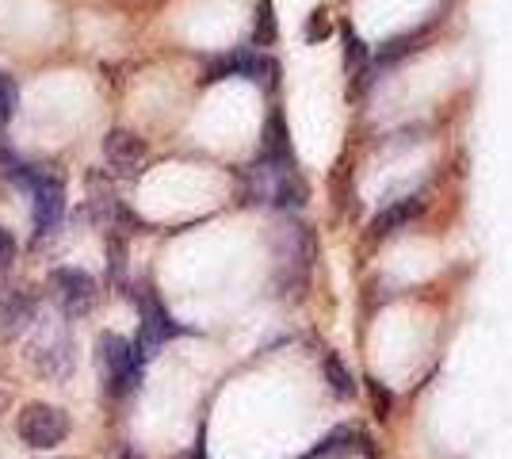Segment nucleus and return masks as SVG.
Segmentation results:
<instances>
[{
  "mask_svg": "<svg viewBox=\"0 0 512 459\" xmlns=\"http://www.w3.org/2000/svg\"><path fill=\"white\" fill-rule=\"evenodd\" d=\"M245 196H249V203H272L279 211H299L310 196V188L295 173V165H276V161L256 157L245 169Z\"/></svg>",
  "mask_w": 512,
  "mask_h": 459,
  "instance_id": "f257e3e1",
  "label": "nucleus"
},
{
  "mask_svg": "<svg viewBox=\"0 0 512 459\" xmlns=\"http://www.w3.org/2000/svg\"><path fill=\"white\" fill-rule=\"evenodd\" d=\"M96 360H100V372H104V383L111 394H130L138 383H142V356L138 349L130 345L127 337H119V333H104L100 341H96Z\"/></svg>",
  "mask_w": 512,
  "mask_h": 459,
  "instance_id": "f03ea898",
  "label": "nucleus"
},
{
  "mask_svg": "<svg viewBox=\"0 0 512 459\" xmlns=\"http://www.w3.org/2000/svg\"><path fill=\"white\" fill-rule=\"evenodd\" d=\"M27 188H31V215H35V234L50 238L65 215V180L43 169H31L27 176Z\"/></svg>",
  "mask_w": 512,
  "mask_h": 459,
  "instance_id": "7ed1b4c3",
  "label": "nucleus"
},
{
  "mask_svg": "<svg viewBox=\"0 0 512 459\" xmlns=\"http://www.w3.org/2000/svg\"><path fill=\"white\" fill-rule=\"evenodd\" d=\"M16 433L27 448H54L69 437V417L50 402H31L16 417Z\"/></svg>",
  "mask_w": 512,
  "mask_h": 459,
  "instance_id": "20e7f679",
  "label": "nucleus"
},
{
  "mask_svg": "<svg viewBox=\"0 0 512 459\" xmlns=\"http://www.w3.org/2000/svg\"><path fill=\"white\" fill-rule=\"evenodd\" d=\"M226 77H245V81H256V85L264 88H276L279 66L268 54H260V50H234V54L214 58L203 81L211 85V81H226Z\"/></svg>",
  "mask_w": 512,
  "mask_h": 459,
  "instance_id": "39448f33",
  "label": "nucleus"
},
{
  "mask_svg": "<svg viewBox=\"0 0 512 459\" xmlns=\"http://www.w3.org/2000/svg\"><path fill=\"white\" fill-rule=\"evenodd\" d=\"M138 310H142V329H138V345H134V349H138L142 360L157 356V349H161L165 341H172V337L184 333V326L172 322V314L161 306V299H157L153 291L138 295Z\"/></svg>",
  "mask_w": 512,
  "mask_h": 459,
  "instance_id": "423d86ee",
  "label": "nucleus"
},
{
  "mask_svg": "<svg viewBox=\"0 0 512 459\" xmlns=\"http://www.w3.org/2000/svg\"><path fill=\"white\" fill-rule=\"evenodd\" d=\"M50 291H54V299L62 306V314H69V318H81L96 303V284H92V276L81 272V268H58V272H50Z\"/></svg>",
  "mask_w": 512,
  "mask_h": 459,
  "instance_id": "0eeeda50",
  "label": "nucleus"
},
{
  "mask_svg": "<svg viewBox=\"0 0 512 459\" xmlns=\"http://www.w3.org/2000/svg\"><path fill=\"white\" fill-rule=\"evenodd\" d=\"M104 157L115 173H138L142 161H146V142L134 131L115 127V131H107V138H104Z\"/></svg>",
  "mask_w": 512,
  "mask_h": 459,
  "instance_id": "6e6552de",
  "label": "nucleus"
},
{
  "mask_svg": "<svg viewBox=\"0 0 512 459\" xmlns=\"http://www.w3.org/2000/svg\"><path fill=\"white\" fill-rule=\"evenodd\" d=\"M31 360H35V368L43 375H50V379H65V375L73 372V341L62 337V333H46L43 341H35Z\"/></svg>",
  "mask_w": 512,
  "mask_h": 459,
  "instance_id": "1a4fd4ad",
  "label": "nucleus"
},
{
  "mask_svg": "<svg viewBox=\"0 0 512 459\" xmlns=\"http://www.w3.org/2000/svg\"><path fill=\"white\" fill-rule=\"evenodd\" d=\"M31 318H35V299L27 291L12 287L0 295V337H16L20 329L31 326Z\"/></svg>",
  "mask_w": 512,
  "mask_h": 459,
  "instance_id": "9d476101",
  "label": "nucleus"
},
{
  "mask_svg": "<svg viewBox=\"0 0 512 459\" xmlns=\"http://www.w3.org/2000/svg\"><path fill=\"white\" fill-rule=\"evenodd\" d=\"M425 211V199L421 196H409V199H398V203H390L383 207L375 219H371V238H390V234H398L406 222H413L417 215Z\"/></svg>",
  "mask_w": 512,
  "mask_h": 459,
  "instance_id": "9b49d317",
  "label": "nucleus"
},
{
  "mask_svg": "<svg viewBox=\"0 0 512 459\" xmlns=\"http://www.w3.org/2000/svg\"><path fill=\"white\" fill-rule=\"evenodd\" d=\"M260 157H264V161H276V165H295V161H291V134H287V123H283L279 111H272L268 123H264Z\"/></svg>",
  "mask_w": 512,
  "mask_h": 459,
  "instance_id": "f8f14e48",
  "label": "nucleus"
},
{
  "mask_svg": "<svg viewBox=\"0 0 512 459\" xmlns=\"http://www.w3.org/2000/svg\"><path fill=\"white\" fill-rule=\"evenodd\" d=\"M276 35H279L276 8H272V0H260V4H256V23H253V46L264 50V46L276 43Z\"/></svg>",
  "mask_w": 512,
  "mask_h": 459,
  "instance_id": "ddd939ff",
  "label": "nucleus"
},
{
  "mask_svg": "<svg viewBox=\"0 0 512 459\" xmlns=\"http://www.w3.org/2000/svg\"><path fill=\"white\" fill-rule=\"evenodd\" d=\"M325 375H329V387H333L337 398H352V394H356V379H352V372L344 368V360L337 356V352L325 356Z\"/></svg>",
  "mask_w": 512,
  "mask_h": 459,
  "instance_id": "4468645a",
  "label": "nucleus"
},
{
  "mask_svg": "<svg viewBox=\"0 0 512 459\" xmlns=\"http://www.w3.org/2000/svg\"><path fill=\"white\" fill-rule=\"evenodd\" d=\"M428 27H417L413 35H398V39H390V43L379 46V58H375V66H390V62H398V58H406L413 46L425 39Z\"/></svg>",
  "mask_w": 512,
  "mask_h": 459,
  "instance_id": "2eb2a0df",
  "label": "nucleus"
},
{
  "mask_svg": "<svg viewBox=\"0 0 512 459\" xmlns=\"http://www.w3.org/2000/svg\"><path fill=\"white\" fill-rule=\"evenodd\" d=\"M363 66H367V46H363V39L352 27H344V69L348 73H363Z\"/></svg>",
  "mask_w": 512,
  "mask_h": 459,
  "instance_id": "dca6fc26",
  "label": "nucleus"
},
{
  "mask_svg": "<svg viewBox=\"0 0 512 459\" xmlns=\"http://www.w3.org/2000/svg\"><path fill=\"white\" fill-rule=\"evenodd\" d=\"M16 104H20V88H16V81H12L8 73H0V131L12 123Z\"/></svg>",
  "mask_w": 512,
  "mask_h": 459,
  "instance_id": "f3484780",
  "label": "nucleus"
},
{
  "mask_svg": "<svg viewBox=\"0 0 512 459\" xmlns=\"http://www.w3.org/2000/svg\"><path fill=\"white\" fill-rule=\"evenodd\" d=\"M344 440H352V433H348V429H337V433H333L329 440H321V448H314V452H310V459H318V456H337V452H344V448H348Z\"/></svg>",
  "mask_w": 512,
  "mask_h": 459,
  "instance_id": "a211bd4d",
  "label": "nucleus"
},
{
  "mask_svg": "<svg viewBox=\"0 0 512 459\" xmlns=\"http://www.w3.org/2000/svg\"><path fill=\"white\" fill-rule=\"evenodd\" d=\"M325 35H329V12L318 8V12L310 16V23H306V39L314 43V39H325Z\"/></svg>",
  "mask_w": 512,
  "mask_h": 459,
  "instance_id": "6ab92c4d",
  "label": "nucleus"
},
{
  "mask_svg": "<svg viewBox=\"0 0 512 459\" xmlns=\"http://www.w3.org/2000/svg\"><path fill=\"white\" fill-rule=\"evenodd\" d=\"M12 257H16V238H12V234L0 226V264H8Z\"/></svg>",
  "mask_w": 512,
  "mask_h": 459,
  "instance_id": "aec40b11",
  "label": "nucleus"
},
{
  "mask_svg": "<svg viewBox=\"0 0 512 459\" xmlns=\"http://www.w3.org/2000/svg\"><path fill=\"white\" fill-rule=\"evenodd\" d=\"M371 398H375V406H383V414L390 410V391L379 387V383H371Z\"/></svg>",
  "mask_w": 512,
  "mask_h": 459,
  "instance_id": "412c9836",
  "label": "nucleus"
},
{
  "mask_svg": "<svg viewBox=\"0 0 512 459\" xmlns=\"http://www.w3.org/2000/svg\"><path fill=\"white\" fill-rule=\"evenodd\" d=\"M119 459H142V456H138L134 448H123V456H119Z\"/></svg>",
  "mask_w": 512,
  "mask_h": 459,
  "instance_id": "4be33fe9",
  "label": "nucleus"
},
{
  "mask_svg": "<svg viewBox=\"0 0 512 459\" xmlns=\"http://www.w3.org/2000/svg\"><path fill=\"white\" fill-rule=\"evenodd\" d=\"M62 459H69V456H62Z\"/></svg>",
  "mask_w": 512,
  "mask_h": 459,
  "instance_id": "5701e85b",
  "label": "nucleus"
}]
</instances>
